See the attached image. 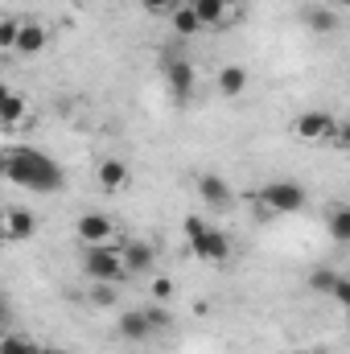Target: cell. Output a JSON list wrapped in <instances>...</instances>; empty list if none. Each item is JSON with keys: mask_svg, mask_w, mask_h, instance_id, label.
<instances>
[{"mask_svg": "<svg viewBox=\"0 0 350 354\" xmlns=\"http://www.w3.org/2000/svg\"><path fill=\"white\" fill-rule=\"evenodd\" d=\"M116 252H120V264L128 276H145L157 268V243H149V239H124Z\"/></svg>", "mask_w": 350, "mask_h": 354, "instance_id": "cell-6", "label": "cell"}, {"mask_svg": "<svg viewBox=\"0 0 350 354\" xmlns=\"http://www.w3.org/2000/svg\"><path fill=\"white\" fill-rule=\"evenodd\" d=\"M95 177H99V189H103V194H120V189L128 185V165L111 157V161H103V165H99V174H95Z\"/></svg>", "mask_w": 350, "mask_h": 354, "instance_id": "cell-13", "label": "cell"}, {"mask_svg": "<svg viewBox=\"0 0 350 354\" xmlns=\"http://www.w3.org/2000/svg\"><path fill=\"white\" fill-rule=\"evenodd\" d=\"M0 354H37V342H29L25 334H4L0 338Z\"/></svg>", "mask_w": 350, "mask_h": 354, "instance_id": "cell-21", "label": "cell"}, {"mask_svg": "<svg viewBox=\"0 0 350 354\" xmlns=\"http://www.w3.org/2000/svg\"><path fill=\"white\" fill-rule=\"evenodd\" d=\"M334 4H338V8H347V4H350V0H334Z\"/></svg>", "mask_w": 350, "mask_h": 354, "instance_id": "cell-29", "label": "cell"}, {"mask_svg": "<svg viewBox=\"0 0 350 354\" xmlns=\"http://www.w3.org/2000/svg\"><path fill=\"white\" fill-rule=\"evenodd\" d=\"M21 120H25V99L8 91V95L0 99V124H21Z\"/></svg>", "mask_w": 350, "mask_h": 354, "instance_id": "cell-18", "label": "cell"}, {"mask_svg": "<svg viewBox=\"0 0 350 354\" xmlns=\"http://www.w3.org/2000/svg\"><path fill=\"white\" fill-rule=\"evenodd\" d=\"M330 297L338 301V305H350V276H334V284H330Z\"/></svg>", "mask_w": 350, "mask_h": 354, "instance_id": "cell-26", "label": "cell"}, {"mask_svg": "<svg viewBox=\"0 0 350 354\" xmlns=\"http://www.w3.org/2000/svg\"><path fill=\"white\" fill-rule=\"evenodd\" d=\"M120 338H124V342H149V338H153L149 313H145V309H124V313H120Z\"/></svg>", "mask_w": 350, "mask_h": 354, "instance_id": "cell-11", "label": "cell"}, {"mask_svg": "<svg viewBox=\"0 0 350 354\" xmlns=\"http://www.w3.org/2000/svg\"><path fill=\"white\" fill-rule=\"evenodd\" d=\"M33 231H37V223H33V214H29V210H4V235H8L12 243L33 239Z\"/></svg>", "mask_w": 350, "mask_h": 354, "instance_id": "cell-12", "label": "cell"}, {"mask_svg": "<svg viewBox=\"0 0 350 354\" xmlns=\"http://www.w3.org/2000/svg\"><path fill=\"white\" fill-rule=\"evenodd\" d=\"M145 313H149V326H153V334H161V330H169V326H174V317H169V309H165V305H149Z\"/></svg>", "mask_w": 350, "mask_h": 354, "instance_id": "cell-22", "label": "cell"}, {"mask_svg": "<svg viewBox=\"0 0 350 354\" xmlns=\"http://www.w3.org/2000/svg\"><path fill=\"white\" fill-rule=\"evenodd\" d=\"M0 177H4V153H0Z\"/></svg>", "mask_w": 350, "mask_h": 354, "instance_id": "cell-30", "label": "cell"}, {"mask_svg": "<svg viewBox=\"0 0 350 354\" xmlns=\"http://www.w3.org/2000/svg\"><path fill=\"white\" fill-rule=\"evenodd\" d=\"M75 231H79V239H83L87 248H95V243H111V235H116V227H111L107 214H83Z\"/></svg>", "mask_w": 350, "mask_h": 354, "instance_id": "cell-10", "label": "cell"}, {"mask_svg": "<svg viewBox=\"0 0 350 354\" xmlns=\"http://www.w3.org/2000/svg\"><path fill=\"white\" fill-rule=\"evenodd\" d=\"M334 276H338V268H317V272L309 276V288H313V292H330Z\"/></svg>", "mask_w": 350, "mask_h": 354, "instance_id": "cell-23", "label": "cell"}, {"mask_svg": "<svg viewBox=\"0 0 350 354\" xmlns=\"http://www.w3.org/2000/svg\"><path fill=\"white\" fill-rule=\"evenodd\" d=\"M4 177H8L12 185L29 189V194H58V189L66 185L62 165H58L54 157L29 149V145H17V149L4 153Z\"/></svg>", "mask_w": 350, "mask_h": 354, "instance_id": "cell-1", "label": "cell"}, {"mask_svg": "<svg viewBox=\"0 0 350 354\" xmlns=\"http://www.w3.org/2000/svg\"><path fill=\"white\" fill-rule=\"evenodd\" d=\"M181 235H185V248H190L202 264H227V260H231V235H223L219 227H210L202 214H185Z\"/></svg>", "mask_w": 350, "mask_h": 354, "instance_id": "cell-2", "label": "cell"}, {"mask_svg": "<svg viewBox=\"0 0 350 354\" xmlns=\"http://www.w3.org/2000/svg\"><path fill=\"white\" fill-rule=\"evenodd\" d=\"M190 4V12L198 17V25L206 29V25H219L223 17H227V0H185Z\"/></svg>", "mask_w": 350, "mask_h": 354, "instance_id": "cell-14", "label": "cell"}, {"mask_svg": "<svg viewBox=\"0 0 350 354\" xmlns=\"http://www.w3.org/2000/svg\"><path fill=\"white\" fill-rule=\"evenodd\" d=\"M293 354H305V351H293Z\"/></svg>", "mask_w": 350, "mask_h": 354, "instance_id": "cell-33", "label": "cell"}, {"mask_svg": "<svg viewBox=\"0 0 350 354\" xmlns=\"http://www.w3.org/2000/svg\"><path fill=\"white\" fill-rule=\"evenodd\" d=\"M330 235H334V243H350V210L347 206H330Z\"/></svg>", "mask_w": 350, "mask_h": 354, "instance_id": "cell-17", "label": "cell"}, {"mask_svg": "<svg viewBox=\"0 0 350 354\" xmlns=\"http://www.w3.org/2000/svg\"><path fill=\"white\" fill-rule=\"evenodd\" d=\"M17 29H21V21H17V17H4V21H0V50H12Z\"/></svg>", "mask_w": 350, "mask_h": 354, "instance_id": "cell-24", "label": "cell"}, {"mask_svg": "<svg viewBox=\"0 0 350 354\" xmlns=\"http://www.w3.org/2000/svg\"><path fill=\"white\" fill-rule=\"evenodd\" d=\"M305 25L326 37V33L338 29V12H334V8H322V4H317V8H305Z\"/></svg>", "mask_w": 350, "mask_h": 354, "instance_id": "cell-16", "label": "cell"}, {"mask_svg": "<svg viewBox=\"0 0 350 354\" xmlns=\"http://www.w3.org/2000/svg\"><path fill=\"white\" fill-rule=\"evenodd\" d=\"M293 132L305 145H330L334 132H338V115H330V111H301L293 120Z\"/></svg>", "mask_w": 350, "mask_h": 354, "instance_id": "cell-5", "label": "cell"}, {"mask_svg": "<svg viewBox=\"0 0 350 354\" xmlns=\"http://www.w3.org/2000/svg\"><path fill=\"white\" fill-rule=\"evenodd\" d=\"M174 4H177V0H140V8H145V12H169Z\"/></svg>", "mask_w": 350, "mask_h": 354, "instance_id": "cell-27", "label": "cell"}, {"mask_svg": "<svg viewBox=\"0 0 350 354\" xmlns=\"http://www.w3.org/2000/svg\"><path fill=\"white\" fill-rule=\"evenodd\" d=\"M243 91H248V71H243V66H223V71H219V95L235 99V95H243Z\"/></svg>", "mask_w": 350, "mask_h": 354, "instance_id": "cell-15", "label": "cell"}, {"mask_svg": "<svg viewBox=\"0 0 350 354\" xmlns=\"http://www.w3.org/2000/svg\"><path fill=\"white\" fill-rule=\"evenodd\" d=\"M46 41H50L46 25H37V21H21L12 50H17V54H25V58H33V54H42V50H46Z\"/></svg>", "mask_w": 350, "mask_h": 354, "instance_id": "cell-9", "label": "cell"}, {"mask_svg": "<svg viewBox=\"0 0 350 354\" xmlns=\"http://www.w3.org/2000/svg\"><path fill=\"white\" fill-rule=\"evenodd\" d=\"M194 66L185 62V58H174L169 66H165V83H169V95H174L177 103H185L190 95H194Z\"/></svg>", "mask_w": 350, "mask_h": 354, "instance_id": "cell-8", "label": "cell"}, {"mask_svg": "<svg viewBox=\"0 0 350 354\" xmlns=\"http://www.w3.org/2000/svg\"><path fill=\"white\" fill-rule=\"evenodd\" d=\"M202 25H198V17L190 12V4H181V8H174V33L177 37H194Z\"/></svg>", "mask_w": 350, "mask_h": 354, "instance_id": "cell-19", "label": "cell"}, {"mask_svg": "<svg viewBox=\"0 0 350 354\" xmlns=\"http://www.w3.org/2000/svg\"><path fill=\"white\" fill-rule=\"evenodd\" d=\"M37 354H58V351H42V346H37Z\"/></svg>", "mask_w": 350, "mask_h": 354, "instance_id": "cell-32", "label": "cell"}, {"mask_svg": "<svg viewBox=\"0 0 350 354\" xmlns=\"http://www.w3.org/2000/svg\"><path fill=\"white\" fill-rule=\"evenodd\" d=\"M198 198H202L210 210H219V214H227V210L235 206V194H231V185H227L219 174H202V177H198Z\"/></svg>", "mask_w": 350, "mask_h": 354, "instance_id": "cell-7", "label": "cell"}, {"mask_svg": "<svg viewBox=\"0 0 350 354\" xmlns=\"http://www.w3.org/2000/svg\"><path fill=\"white\" fill-rule=\"evenodd\" d=\"M264 214H297L305 210V189L297 181H268L260 189Z\"/></svg>", "mask_w": 350, "mask_h": 354, "instance_id": "cell-4", "label": "cell"}, {"mask_svg": "<svg viewBox=\"0 0 350 354\" xmlns=\"http://www.w3.org/2000/svg\"><path fill=\"white\" fill-rule=\"evenodd\" d=\"M87 297H91V305H99V309H111V305L120 301V284H91Z\"/></svg>", "mask_w": 350, "mask_h": 354, "instance_id": "cell-20", "label": "cell"}, {"mask_svg": "<svg viewBox=\"0 0 350 354\" xmlns=\"http://www.w3.org/2000/svg\"><path fill=\"white\" fill-rule=\"evenodd\" d=\"M169 297H174V280H169V276H153V301L165 305Z\"/></svg>", "mask_w": 350, "mask_h": 354, "instance_id": "cell-25", "label": "cell"}, {"mask_svg": "<svg viewBox=\"0 0 350 354\" xmlns=\"http://www.w3.org/2000/svg\"><path fill=\"white\" fill-rule=\"evenodd\" d=\"M83 276H87V284H124L128 272L120 264L116 243H95V248H87L83 252Z\"/></svg>", "mask_w": 350, "mask_h": 354, "instance_id": "cell-3", "label": "cell"}, {"mask_svg": "<svg viewBox=\"0 0 350 354\" xmlns=\"http://www.w3.org/2000/svg\"><path fill=\"white\" fill-rule=\"evenodd\" d=\"M4 95H8V87H4V83H0V99H4Z\"/></svg>", "mask_w": 350, "mask_h": 354, "instance_id": "cell-31", "label": "cell"}, {"mask_svg": "<svg viewBox=\"0 0 350 354\" xmlns=\"http://www.w3.org/2000/svg\"><path fill=\"white\" fill-rule=\"evenodd\" d=\"M8 322H12V309H8V301L0 297V330H8Z\"/></svg>", "mask_w": 350, "mask_h": 354, "instance_id": "cell-28", "label": "cell"}]
</instances>
